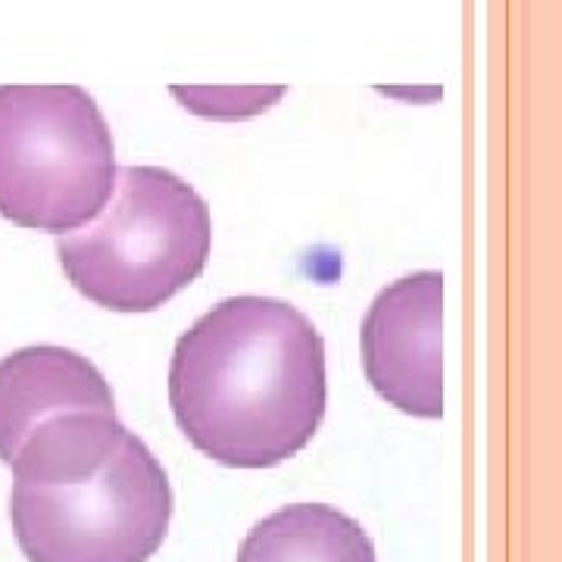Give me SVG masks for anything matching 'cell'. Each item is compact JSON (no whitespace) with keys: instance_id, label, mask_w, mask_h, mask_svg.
I'll return each mask as SVG.
<instances>
[{"instance_id":"cell-1","label":"cell","mask_w":562,"mask_h":562,"mask_svg":"<svg viewBox=\"0 0 562 562\" xmlns=\"http://www.w3.org/2000/svg\"><path fill=\"white\" fill-rule=\"evenodd\" d=\"M325 403V344L291 303L222 301L176 344L172 416L203 457L228 469L297 457L316 438Z\"/></svg>"},{"instance_id":"cell-2","label":"cell","mask_w":562,"mask_h":562,"mask_svg":"<svg viewBox=\"0 0 562 562\" xmlns=\"http://www.w3.org/2000/svg\"><path fill=\"white\" fill-rule=\"evenodd\" d=\"M210 244V206L188 181L160 166H125L101 213L60 235L57 257L81 297L150 313L201 276Z\"/></svg>"},{"instance_id":"cell-3","label":"cell","mask_w":562,"mask_h":562,"mask_svg":"<svg viewBox=\"0 0 562 562\" xmlns=\"http://www.w3.org/2000/svg\"><path fill=\"white\" fill-rule=\"evenodd\" d=\"M116 184V147L81 85H0V216L69 235Z\"/></svg>"},{"instance_id":"cell-4","label":"cell","mask_w":562,"mask_h":562,"mask_svg":"<svg viewBox=\"0 0 562 562\" xmlns=\"http://www.w3.org/2000/svg\"><path fill=\"white\" fill-rule=\"evenodd\" d=\"M10 522L29 562H147L172 522V487L150 447L125 428L103 460L13 482Z\"/></svg>"},{"instance_id":"cell-5","label":"cell","mask_w":562,"mask_h":562,"mask_svg":"<svg viewBox=\"0 0 562 562\" xmlns=\"http://www.w3.org/2000/svg\"><path fill=\"white\" fill-rule=\"evenodd\" d=\"M441 313L443 276L416 272L387 284L362 319L366 379L406 416H443Z\"/></svg>"},{"instance_id":"cell-6","label":"cell","mask_w":562,"mask_h":562,"mask_svg":"<svg viewBox=\"0 0 562 562\" xmlns=\"http://www.w3.org/2000/svg\"><path fill=\"white\" fill-rule=\"evenodd\" d=\"M72 413H116L94 362L57 344H35L0 360V462L35 428Z\"/></svg>"},{"instance_id":"cell-7","label":"cell","mask_w":562,"mask_h":562,"mask_svg":"<svg viewBox=\"0 0 562 562\" xmlns=\"http://www.w3.org/2000/svg\"><path fill=\"white\" fill-rule=\"evenodd\" d=\"M235 562H379L357 519L325 503H294L266 516L244 538Z\"/></svg>"}]
</instances>
